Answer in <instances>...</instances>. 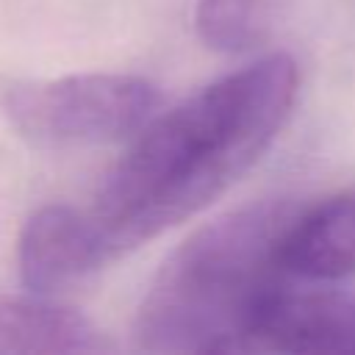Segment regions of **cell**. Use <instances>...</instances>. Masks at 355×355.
Listing matches in <instances>:
<instances>
[{"instance_id":"obj_5","label":"cell","mask_w":355,"mask_h":355,"mask_svg":"<svg viewBox=\"0 0 355 355\" xmlns=\"http://www.w3.org/2000/svg\"><path fill=\"white\" fill-rule=\"evenodd\" d=\"M108 266L86 208L53 202L36 208L17 239V272L28 291L55 294Z\"/></svg>"},{"instance_id":"obj_8","label":"cell","mask_w":355,"mask_h":355,"mask_svg":"<svg viewBox=\"0 0 355 355\" xmlns=\"http://www.w3.org/2000/svg\"><path fill=\"white\" fill-rule=\"evenodd\" d=\"M286 8V0H197L194 31L200 42L225 55L261 47Z\"/></svg>"},{"instance_id":"obj_6","label":"cell","mask_w":355,"mask_h":355,"mask_svg":"<svg viewBox=\"0 0 355 355\" xmlns=\"http://www.w3.org/2000/svg\"><path fill=\"white\" fill-rule=\"evenodd\" d=\"M283 266L294 283L333 286L355 275V186L300 202L283 239Z\"/></svg>"},{"instance_id":"obj_3","label":"cell","mask_w":355,"mask_h":355,"mask_svg":"<svg viewBox=\"0 0 355 355\" xmlns=\"http://www.w3.org/2000/svg\"><path fill=\"white\" fill-rule=\"evenodd\" d=\"M158 105V86L125 72L14 80L0 97L11 130L39 150H83L133 139Z\"/></svg>"},{"instance_id":"obj_4","label":"cell","mask_w":355,"mask_h":355,"mask_svg":"<svg viewBox=\"0 0 355 355\" xmlns=\"http://www.w3.org/2000/svg\"><path fill=\"white\" fill-rule=\"evenodd\" d=\"M244 352L355 355V291L288 283L258 313Z\"/></svg>"},{"instance_id":"obj_1","label":"cell","mask_w":355,"mask_h":355,"mask_svg":"<svg viewBox=\"0 0 355 355\" xmlns=\"http://www.w3.org/2000/svg\"><path fill=\"white\" fill-rule=\"evenodd\" d=\"M291 55L269 53L158 111L86 208L108 263L197 216L275 144L297 103Z\"/></svg>"},{"instance_id":"obj_7","label":"cell","mask_w":355,"mask_h":355,"mask_svg":"<svg viewBox=\"0 0 355 355\" xmlns=\"http://www.w3.org/2000/svg\"><path fill=\"white\" fill-rule=\"evenodd\" d=\"M114 344L78 308L50 294L0 297V355L108 352Z\"/></svg>"},{"instance_id":"obj_2","label":"cell","mask_w":355,"mask_h":355,"mask_svg":"<svg viewBox=\"0 0 355 355\" xmlns=\"http://www.w3.org/2000/svg\"><path fill=\"white\" fill-rule=\"evenodd\" d=\"M300 202L272 197L186 236L150 280L133 341L144 352H244L263 305L288 283L283 239Z\"/></svg>"}]
</instances>
